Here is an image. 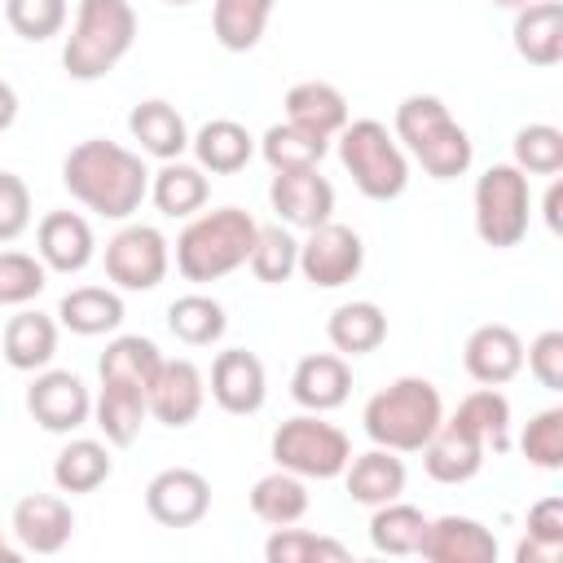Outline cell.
Returning <instances> with one entry per match:
<instances>
[{
  "label": "cell",
  "instance_id": "6da1fadb",
  "mask_svg": "<svg viewBox=\"0 0 563 563\" xmlns=\"http://www.w3.org/2000/svg\"><path fill=\"white\" fill-rule=\"evenodd\" d=\"M145 163L141 154L123 150L119 141H106V136H88L79 141L66 163H62V185L70 189V198H79L88 211H101V216H132L145 198Z\"/></svg>",
  "mask_w": 563,
  "mask_h": 563
},
{
  "label": "cell",
  "instance_id": "7a4b0ae2",
  "mask_svg": "<svg viewBox=\"0 0 563 563\" xmlns=\"http://www.w3.org/2000/svg\"><path fill=\"white\" fill-rule=\"evenodd\" d=\"M255 233H260V224L242 207H220V211H207V216L189 220L185 233L176 238V268H180V277L216 282V277L233 273L238 264L251 260Z\"/></svg>",
  "mask_w": 563,
  "mask_h": 563
},
{
  "label": "cell",
  "instance_id": "3957f363",
  "mask_svg": "<svg viewBox=\"0 0 563 563\" xmlns=\"http://www.w3.org/2000/svg\"><path fill=\"white\" fill-rule=\"evenodd\" d=\"M396 136L413 150V158L435 180H453L471 167V136L449 114V106L431 92H413L396 106Z\"/></svg>",
  "mask_w": 563,
  "mask_h": 563
},
{
  "label": "cell",
  "instance_id": "277c9868",
  "mask_svg": "<svg viewBox=\"0 0 563 563\" xmlns=\"http://www.w3.org/2000/svg\"><path fill=\"white\" fill-rule=\"evenodd\" d=\"M444 405L435 383L427 378H396L391 387L374 391L365 405V431L374 444L391 449V453H413L431 440V431L440 427Z\"/></svg>",
  "mask_w": 563,
  "mask_h": 563
},
{
  "label": "cell",
  "instance_id": "5b68a950",
  "mask_svg": "<svg viewBox=\"0 0 563 563\" xmlns=\"http://www.w3.org/2000/svg\"><path fill=\"white\" fill-rule=\"evenodd\" d=\"M136 40V13L128 0H79L75 26L62 48V66L70 79H101L119 66V57Z\"/></svg>",
  "mask_w": 563,
  "mask_h": 563
},
{
  "label": "cell",
  "instance_id": "8992f818",
  "mask_svg": "<svg viewBox=\"0 0 563 563\" xmlns=\"http://www.w3.org/2000/svg\"><path fill=\"white\" fill-rule=\"evenodd\" d=\"M339 132H343L339 136V158L352 172L356 189L365 198H374V202L396 198L405 189V180H409V163H405L396 136L387 132V123L356 119V123H343Z\"/></svg>",
  "mask_w": 563,
  "mask_h": 563
},
{
  "label": "cell",
  "instance_id": "52a82bcc",
  "mask_svg": "<svg viewBox=\"0 0 563 563\" xmlns=\"http://www.w3.org/2000/svg\"><path fill=\"white\" fill-rule=\"evenodd\" d=\"M475 233L497 251L528 233V176L515 163H493L475 180Z\"/></svg>",
  "mask_w": 563,
  "mask_h": 563
},
{
  "label": "cell",
  "instance_id": "ba28073f",
  "mask_svg": "<svg viewBox=\"0 0 563 563\" xmlns=\"http://www.w3.org/2000/svg\"><path fill=\"white\" fill-rule=\"evenodd\" d=\"M273 457H277L282 471L330 479V475H339L347 466L352 444H347V435L334 422H321L312 413H299V418H286L273 431Z\"/></svg>",
  "mask_w": 563,
  "mask_h": 563
},
{
  "label": "cell",
  "instance_id": "9c48e42d",
  "mask_svg": "<svg viewBox=\"0 0 563 563\" xmlns=\"http://www.w3.org/2000/svg\"><path fill=\"white\" fill-rule=\"evenodd\" d=\"M167 273V242L150 224H128L106 242V277L123 290H150Z\"/></svg>",
  "mask_w": 563,
  "mask_h": 563
},
{
  "label": "cell",
  "instance_id": "30bf717a",
  "mask_svg": "<svg viewBox=\"0 0 563 563\" xmlns=\"http://www.w3.org/2000/svg\"><path fill=\"white\" fill-rule=\"evenodd\" d=\"M361 260H365V246L356 238V229L347 224H317L308 229V242L299 246V268L312 286H343L361 273Z\"/></svg>",
  "mask_w": 563,
  "mask_h": 563
},
{
  "label": "cell",
  "instance_id": "8fae6325",
  "mask_svg": "<svg viewBox=\"0 0 563 563\" xmlns=\"http://www.w3.org/2000/svg\"><path fill=\"white\" fill-rule=\"evenodd\" d=\"M145 510L163 528H189L211 510V484L194 466H167L145 484Z\"/></svg>",
  "mask_w": 563,
  "mask_h": 563
},
{
  "label": "cell",
  "instance_id": "7c38bea8",
  "mask_svg": "<svg viewBox=\"0 0 563 563\" xmlns=\"http://www.w3.org/2000/svg\"><path fill=\"white\" fill-rule=\"evenodd\" d=\"M268 202H273V211L282 220H290L299 229H317L334 211V189L317 167H295V172H277L273 176Z\"/></svg>",
  "mask_w": 563,
  "mask_h": 563
},
{
  "label": "cell",
  "instance_id": "4fadbf2b",
  "mask_svg": "<svg viewBox=\"0 0 563 563\" xmlns=\"http://www.w3.org/2000/svg\"><path fill=\"white\" fill-rule=\"evenodd\" d=\"M462 365H466V374H471L475 383L501 387V383H510V378L519 374V365H523V339H519L510 325H501V321L475 325V330L466 334Z\"/></svg>",
  "mask_w": 563,
  "mask_h": 563
},
{
  "label": "cell",
  "instance_id": "5bb4252c",
  "mask_svg": "<svg viewBox=\"0 0 563 563\" xmlns=\"http://www.w3.org/2000/svg\"><path fill=\"white\" fill-rule=\"evenodd\" d=\"M26 409L44 431H75L88 418L92 400L70 369H48L26 387Z\"/></svg>",
  "mask_w": 563,
  "mask_h": 563
},
{
  "label": "cell",
  "instance_id": "9a60e30c",
  "mask_svg": "<svg viewBox=\"0 0 563 563\" xmlns=\"http://www.w3.org/2000/svg\"><path fill=\"white\" fill-rule=\"evenodd\" d=\"M418 554L431 563H493L497 559V537L466 519V515H444V519H427V532L418 541Z\"/></svg>",
  "mask_w": 563,
  "mask_h": 563
},
{
  "label": "cell",
  "instance_id": "2e32d148",
  "mask_svg": "<svg viewBox=\"0 0 563 563\" xmlns=\"http://www.w3.org/2000/svg\"><path fill=\"white\" fill-rule=\"evenodd\" d=\"M479 462H484V440L462 418H449V422L440 418V427L422 444V466L435 484H462L479 471Z\"/></svg>",
  "mask_w": 563,
  "mask_h": 563
},
{
  "label": "cell",
  "instance_id": "e0dca14e",
  "mask_svg": "<svg viewBox=\"0 0 563 563\" xmlns=\"http://www.w3.org/2000/svg\"><path fill=\"white\" fill-rule=\"evenodd\" d=\"M145 405L167 427H189L202 409V374L194 361H163L145 387Z\"/></svg>",
  "mask_w": 563,
  "mask_h": 563
},
{
  "label": "cell",
  "instance_id": "ac0fdd59",
  "mask_svg": "<svg viewBox=\"0 0 563 563\" xmlns=\"http://www.w3.org/2000/svg\"><path fill=\"white\" fill-rule=\"evenodd\" d=\"M211 396L224 413H255L264 405V365L246 347H224L211 361Z\"/></svg>",
  "mask_w": 563,
  "mask_h": 563
},
{
  "label": "cell",
  "instance_id": "d6986e66",
  "mask_svg": "<svg viewBox=\"0 0 563 563\" xmlns=\"http://www.w3.org/2000/svg\"><path fill=\"white\" fill-rule=\"evenodd\" d=\"M13 532H18V541H22L26 550H35V554H57V550L70 541V532H75V515H70V506H66L62 497H53V493H31V497H22V501L13 506Z\"/></svg>",
  "mask_w": 563,
  "mask_h": 563
},
{
  "label": "cell",
  "instance_id": "ffe728a7",
  "mask_svg": "<svg viewBox=\"0 0 563 563\" xmlns=\"http://www.w3.org/2000/svg\"><path fill=\"white\" fill-rule=\"evenodd\" d=\"M347 391H352V369H347V361L334 356V352H312V356H303V361L295 365V374H290V396H295L303 409H312V413L343 405Z\"/></svg>",
  "mask_w": 563,
  "mask_h": 563
},
{
  "label": "cell",
  "instance_id": "44dd1931",
  "mask_svg": "<svg viewBox=\"0 0 563 563\" xmlns=\"http://www.w3.org/2000/svg\"><path fill=\"white\" fill-rule=\"evenodd\" d=\"M40 255L57 273H79L92 260V229L79 211H48L35 229Z\"/></svg>",
  "mask_w": 563,
  "mask_h": 563
},
{
  "label": "cell",
  "instance_id": "7402d4cb",
  "mask_svg": "<svg viewBox=\"0 0 563 563\" xmlns=\"http://www.w3.org/2000/svg\"><path fill=\"white\" fill-rule=\"evenodd\" d=\"M515 53L532 66H554L563 57V4L537 0L515 18Z\"/></svg>",
  "mask_w": 563,
  "mask_h": 563
},
{
  "label": "cell",
  "instance_id": "603a6c76",
  "mask_svg": "<svg viewBox=\"0 0 563 563\" xmlns=\"http://www.w3.org/2000/svg\"><path fill=\"white\" fill-rule=\"evenodd\" d=\"M286 119L299 128H312L321 136H334L347 123V101L334 84L325 79H303L286 92Z\"/></svg>",
  "mask_w": 563,
  "mask_h": 563
},
{
  "label": "cell",
  "instance_id": "cb8c5ba5",
  "mask_svg": "<svg viewBox=\"0 0 563 563\" xmlns=\"http://www.w3.org/2000/svg\"><path fill=\"white\" fill-rule=\"evenodd\" d=\"M128 132L141 141L145 154L154 158H180V150L189 145V132H185V119L176 114V106L167 101H136L132 114H128Z\"/></svg>",
  "mask_w": 563,
  "mask_h": 563
},
{
  "label": "cell",
  "instance_id": "d4e9b609",
  "mask_svg": "<svg viewBox=\"0 0 563 563\" xmlns=\"http://www.w3.org/2000/svg\"><path fill=\"white\" fill-rule=\"evenodd\" d=\"M352 462V457H347ZM347 493L356 497V501H365V506H383V501H391V497H400L405 493V462L391 453V449H369V453H361L352 466H347Z\"/></svg>",
  "mask_w": 563,
  "mask_h": 563
},
{
  "label": "cell",
  "instance_id": "484cf974",
  "mask_svg": "<svg viewBox=\"0 0 563 563\" xmlns=\"http://www.w3.org/2000/svg\"><path fill=\"white\" fill-rule=\"evenodd\" d=\"M330 343L347 356H361V352H374L383 339H387V317L378 303L369 299H352V303H339L330 312V325H325Z\"/></svg>",
  "mask_w": 563,
  "mask_h": 563
},
{
  "label": "cell",
  "instance_id": "4316f807",
  "mask_svg": "<svg viewBox=\"0 0 563 563\" xmlns=\"http://www.w3.org/2000/svg\"><path fill=\"white\" fill-rule=\"evenodd\" d=\"M251 150H255V141H251V132H246L238 119H211V123H202L198 136H194L198 163L211 167V172H220V176L242 172V167L251 163Z\"/></svg>",
  "mask_w": 563,
  "mask_h": 563
},
{
  "label": "cell",
  "instance_id": "83f0119b",
  "mask_svg": "<svg viewBox=\"0 0 563 563\" xmlns=\"http://www.w3.org/2000/svg\"><path fill=\"white\" fill-rule=\"evenodd\" d=\"M57 317L75 334H106V330H114L123 321V299L114 290H106V286H75V290L62 295Z\"/></svg>",
  "mask_w": 563,
  "mask_h": 563
},
{
  "label": "cell",
  "instance_id": "f1b7e54d",
  "mask_svg": "<svg viewBox=\"0 0 563 563\" xmlns=\"http://www.w3.org/2000/svg\"><path fill=\"white\" fill-rule=\"evenodd\" d=\"M150 405H145V387H132V383H101V396H97V427L106 431L110 444H132L141 422H145Z\"/></svg>",
  "mask_w": 563,
  "mask_h": 563
},
{
  "label": "cell",
  "instance_id": "f546056e",
  "mask_svg": "<svg viewBox=\"0 0 563 563\" xmlns=\"http://www.w3.org/2000/svg\"><path fill=\"white\" fill-rule=\"evenodd\" d=\"M57 352V325L44 312H18L4 325V361L13 369H40Z\"/></svg>",
  "mask_w": 563,
  "mask_h": 563
},
{
  "label": "cell",
  "instance_id": "4dcf8cb0",
  "mask_svg": "<svg viewBox=\"0 0 563 563\" xmlns=\"http://www.w3.org/2000/svg\"><path fill=\"white\" fill-rule=\"evenodd\" d=\"M158 365H163V352L141 334H119L114 343H106V352L97 361L101 383H132V387H150Z\"/></svg>",
  "mask_w": 563,
  "mask_h": 563
},
{
  "label": "cell",
  "instance_id": "1f68e13d",
  "mask_svg": "<svg viewBox=\"0 0 563 563\" xmlns=\"http://www.w3.org/2000/svg\"><path fill=\"white\" fill-rule=\"evenodd\" d=\"M268 13H273V0H216L211 31L229 53H246L260 44Z\"/></svg>",
  "mask_w": 563,
  "mask_h": 563
},
{
  "label": "cell",
  "instance_id": "d6a6232c",
  "mask_svg": "<svg viewBox=\"0 0 563 563\" xmlns=\"http://www.w3.org/2000/svg\"><path fill=\"white\" fill-rule=\"evenodd\" d=\"M325 141L330 136H321V132H312V128H299V123H273L268 132H264V141H260V150H264V158L273 163V172H295V167H317L321 158H325Z\"/></svg>",
  "mask_w": 563,
  "mask_h": 563
},
{
  "label": "cell",
  "instance_id": "836d02e7",
  "mask_svg": "<svg viewBox=\"0 0 563 563\" xmlns=\"http://www.w3.org/2000/svg\"><path fill=\"white\" fill-rule=\"evenodd\" d=\"M251 510H255V519H264V523H273V528H286V523L303 519L308 493H303V484H299L295 471H273V475L255 479V488H251Z\"/></svg>",
  "mask_w": 563,
  "mask_h": 563
},
{
  "label": "cell",
  "instance_id": "e575fe53",
  "mask_svg": "<svg viewBox=\"0 0 563 563\" xmlns=\"http://www.w3.org/2000/svg\"><path fill=\"white\" fill-rule=\"evenodd\" d=\"M427 532V515L418 506H405V501H383L369 519V541L374 550L383 554H418V541Z\"/></svg>",
  "mask_w": 563,
  "mask_h": 563
},
{
  "label": "cell",
  "instance_id": "d590c367",
  "mask_svg": "<svg viewBox=\"0 0 563 563\" xmlns=\"http://www.w3.org/2000/svg\"><path fill=\"white\" fill-rule=\"evenodd\" d=\"M453 418H462L484 440V449L488 444H493V453H506L510 449V435H506V427H510V400L497 387H484L479 383L471 396H462V405H457Z\"/></svg>",
  "mask_w": 563,
  "mask_h": 563
},
{
  "label": "cell",
  "instance_id": "8d00e7d4",
  "mask_svg": "<svg viewBox=\"0 0 563 563\" xmlns=\"http://www.w3.org/2000/svg\"><path fill=\"white\" fill-rule=\"evenodd\" d=\"M53 479H57L62 493H92L97 484L110 479V453H106V444H97V440H70L57 453V462H53Z\"/></svg>",
  "mask_w": 563,
  "mask_h": 563
},
{
  "label": "cell",
  "instance_id": "74e56055",
  "mask_svg": "<svg viewBox=\"0 0 563 563\" xmlns=\"http://www.w3.org/2000/svg\"><path fill=\"white\" fill-rule=\"evenodd\" d=\"M167 325H172V334L180 343L207 347V343H216L224 334V308L211 295H180L167 308Z\"/></svg>",
  "mask_w": 563,
  "mask_h": 563
},
{
  "label": "cell",
  "instance_id": "f35d334b",
  "mask_svg": "<svg viewBox=\"0 0 563 563\" xmlns=\"http://www.w3.org/2000/svg\"><path fill=\"white\" fill-rule=\"evenodd\" d=\"M207 202V176L189 163L167 158V167L154 176V207L163 216H189Z\"/></svg>",
  "mask_w": 563,
  "mask_h": 563
},
{
  "label": "cell",
  "instance_id": "ab89813d",
  "mask_svg": "<svg viewBox=\"0 0 563 563\" xmlns=\"http://www.w3.org/2000/svg\"><path fill=\"white\" fill-rule=\"evenodd\" d=\"M264 559L268 563H347V545L330 541V537H317V532H303V528H277L264 545Z\"/></svg>",
  "mask_w": 563,
  "mask_h": 563
},
{
  "label": "cell",
  "instance_id": "60d3db41",
  "mask_svg": "<svg viewBox=\"0 0 563 563\" xmlns=\"http://www.w3.org/2000/svg\"><path fill=\"white\" fill-rule=\"evenodd\" d=\"M515 167L532 176L563 172V132L554 123H528L515 132Z\"/></svg>",
  "mask_w": 563,
  "mask_h": 563
},
{
  "label": "cell",
  "instance_id": "b9f144b4",
  "mask_svg": "<svg viewBox=\"0 0 563 563\" xmlns=\"http://www.w3.org/2000/svg\"><path fill=\"white\" fill-rule=\"evenodd\" d=\"M246 264H251V273L260 282L277 286V282H286L299 268V242L282 224H268V229L255 233V246H251V260Z\"/></svg>",
  "mask_w": 563,
  "mask_h": 563
},
{
  "label": "cell",
  "instance_id": "7bdbcfd3",
  "mask_svg": "<svg viewBox=\"0 0 563 563\" xmlns=\"http://www.w3.org/2000/svg\"><path fill=\"white\" fill-rule=\"evenodd\" d=\"M523 457L541 471H559L563 466V409H541L528 427H523Z\"/></svg>",
  "mask_w": 563,
  "mask_h": 563
},
{
  "label": "cell",
  "instance_id": "ee69618b",
  "mask_svg": "<svg viewBox=\"0 0 563 563\" xmlns=\"http://www.w3.org/2000/svg\"><path fill=\"white\" fill-rule=\"evenodd\" d=\"M4 18L22 40H48L66 22V0H4Z\"/></svg>",
  "mask_w": 563,
  "mask_h": 563
},
{
  "label": "cell",
  "instance_id": "f6af8a7d",
  "mask_svg": "<svg viewBox=\"0 0 563 563\" xmlns=\"http://www.w3.org/2000/svg\"><path fill=\"white\" fill-rule=\"evenodd\" d=\"M44 290V264L26 251H0V303H26Z\"/></svg>",
  "mask_w": 563,
  "mask_h": 563
},
{
  "label": "cell",
  "instance_id": "bcb514c9",
  "mask_svg": "<svg viewBox=\"0 0 563 563\" xmlns=\"http://www.w3.org/2000/svg\"><path fill=\"white\" fill-rule=\"evenodd\" d=\"M31 224V189L18 172H0V242H13Z\"/></svg>",
  "mask_w": 563,
  "mask_h": 563
},
{
  "label": "cell",
  "instance_id": "7dc6e473",
  "mask_svg": "<svg viewBox=\"0 0 563 563\" xmlns=\"http://www.w3.org/2000/svg\"><path fill=\"white\" fill-rule=\"evenodd\" d=\"M528 369L541 378V387L563 391V330H541L528 347Z\"/></svg>",
  "mask_w": 563,
  "mask_h": 563
},
{
  "label": "cell",
  "instance_id": "c3c4849f",
  "mask_svg": "<svg viewBox=\"0 0 563 563\" xmlns=\"http://www.w3.org/2000/svg\"><path fill=\"white\" fill-rule=\"evenodd\" d=\"M528 537L545 545H563V497H541L528 510Z\"/></svg>",
  "mask_w": 563,
  "mask_h": 563
},
{
  "label": "cell",
  "instance_id": "681fc988",
  "mask_svg": "<svg viewBox=\"0 0 563 563\" xmlns=\"http://www.w3.org/2000/svg\"><path fill=\"white\" fill-rule=\"evenodd\" d=\"M563 559V545H545V541H532L523 537L519 550H515V563H559Z\"/></svg>",
  "mask_w": 563,
  "mask_h": 563
},
{
  "label": "cell",
  "instance_id": "f907efd6",
  "mask_svg": "<svg viewBox=\"0 0 563 563\" xmlns=\"http://www.w3.org/2000/svg\"><path fill=\"white\" fill-rule=\"evenodd\" d=\"M545 224L554 229V233H563V180H554L550 189H545Z\"/></svg>",
  "mask_w": 563,
  "mask_h": 563
},
{
  "label": "cell",
  "instance_id": "816d5d0a",
  "mask_svg": "<svg viewBox=\"0 0 563 563\" xmlns=\"http://www.w3.org/2000/svg\"><path fill=\"white\" fill-rule=\"evenodd\" d=\"M13 119H18V92H13V88L0 79V132H4Z\"/></svg>",
  "mask_w": 563,
  "mask_h": 563
},
{
  "label": "cell",
  "instance_id": "f5cc1de1",
  "mask_svg": "<svg viewBox=\"0 0 563 563\" xmlns=\"http://www.w3.org/2000/svg\"><path fill=\"white\" fill-rule=\"evenodd\" d=\"M0 563H18V550H13L4 537H0Z\"/></svg>",
  "mask_w": 563,
  "mask_h": 563
},
{
  "label": "cell",
  "instance_id": "db71d44e",
  "mask_svg": "<svg viewBox=\"0 0 563 563\" xmlns=\"http://www.w3.org/2000/svg\"><path fill=\"white\" fill-rule=\"evenodd\" d=\"M493 4H501V9H523V4H537V0H493Z\"/></svg>",
  "mask_w": 563,
  "mask_h": 563
},
{
  "label": "cell",
  "instance_id": "11a10c76",
  "mask_svg": "<svg viewBox=\"0 0 563 563\" xmlns=\"http://www.w3.org/2000/svg\"><path fill=\"white\" fill-rule=\"evenodd\" d=\"M163 4H189V0H163Z\"/></svg>",
  "mask_w": 563,
  "mask_h": 563
}]
</instances>
